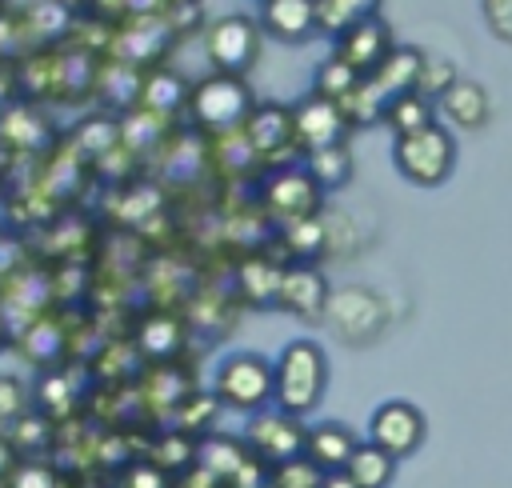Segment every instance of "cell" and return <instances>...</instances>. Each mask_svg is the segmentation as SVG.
<instances>
[{
  "label": "cell",
  "mask_w": 512,
  "mask_h": 488,
  "mask_svg": "<svg viewBox=\"0 0 512 488\" xmlns=\"http://www.w3.org/2000/svg\"><path fill=\"white\" fill-rule=\"evenodd\" d=\"M328 388V356L316 340H288L272 364V400L288 416H308Z\"/></svg>",
  "instance_id": "obj_1"
},
{
  "label": "cell",
  "mask_w": 512,
  "mask_h": 488,
  "mask_svg": "<svg viewBox=\"0 0 512 488\" xmlns=\"http://www.w3.org/2000/svg\"><path fill=\"white\" fill-rule=\"evenodd\" d=\"M392 164H396V172L404 180H412L420 188H436V184L448 180V172L456 164V144H452L448 128L428 124V128H416V132L396 136Z\"/></svg>",
  "instance_id": "obj_2"
},
{
  "label": "cell",
  "mask_w": 512,
  "mask_h": 488,
  "mask_svg": "<svg viewBox=\"0 0 512 488\" xmlns=\"http://www.w3.org/2000/svg\"><path fill=\"white\" fill-rule=\"evenodd\" d=\"M212 392L236 412H260L272 400V364L260 352H232L220 360Z\"/></svg>",
  "instance_id": "obj_3"
},
{
  "label": "cell",
  "mask_w": 512,
  "mask_h": 488,
  "mask_svg": "<svg viewBox=\"0 0 512 488\" xmlns=\"http://www.w3.org/2000/svg\"><path fill=\"white\" fill-rule=\"evenodd\" d=\"M188 112L208 132H232L248 116V88L240 76H224V72L204 76L188 92Z\"/></svg>",
  "instance_id": "obj_4"
},
{
  "label": "cell",
  "mask_w": 512,
  "mask_h": 488,
  "mask_svg": "<svg viewBox=\"0 0 512 488\" xmlns=\"http://www.w3.org/2000/svg\"><path fill=\"white\" fill-rule=\"evenodd\" d=\"M304 424L300 416H288L280 408H260L248 424H244V444L256 460H268L272 468L284 460L304 456Z\"/></svg>",
  "instance_id": "obj_5"
},
{
  "label": "cell",
  "mask_w": 512,
  "mask_h": 488,
  "mask_svg": "<svg viewBox=\"0 0 512 488\" xmlns=\"http://www.w3.org/2000/svg\"><path fill=\"white\" fill-rule=\"evenodd\" d=\"M324 320L332 324V332H336L340 340L364 344V340H372V336L384 328L388 308H384V300H380L372 288H360V284H356V288H340V292L328 296Z\"/></svg>",
  "instance_id": "obj_6"
},
{
  "label": "cell",
  "mask_w": 512,
  "mask_h": 488,
  "mask_svg": "<svg viewBox=\"0 0 512 488\" xmlns=\"http://www.w3.org/2000/svg\"><path fill=\"white\" fill-rule=\"evenodd\" d=\"M424 432H428L424 412L416 404H408V400H384L368 416V444L384 448L392 460L412 456L424 444Z\"/></svg>",
  "instance_id": "obj_7"
},
{
  "label": "cell",
  "mask_w": 512,
  "mask_h": 488,
  "mask_svg": "<svg viewBox=\"0 0 512 488\" xmlns=\"http://www.w3.org/2000/svg\"><path fill=\"white\" fill-rule=\"evenodd\" d=\"M332 56L344 60L360 80H368L392 56V32H388V24L380 16H364V20H356L352 28H344L336 36V52Z\"/></svg>",
  "instance_id": "obj_8"
},
{
  "label": "cell",
  "mask_w": 512,
  "mask_h": 488,
  "mask_svg": "<svg viewBox=\"0 0 512 488\" xmlns=\"http://www.w3.org/2000/svg\"><path fill=\"white\" fill-rule=\"evenodd\" d=\"M204 48H208V60H212L216 72L240 76L256 56V28H252L248 16H224L208 28Z\"/></svg>",
  "instance_id": "obj_9"
},
{
  "label": "cell",
  "mask_w": 512,
  "mask_h": 488,
  "mask_svg": "<svg viewBox=\"0 0 512 488\" xmlns=\"http://www.w3.org/2000/svg\"><path fill=\"white\" fill-rule=\"evenodd\" d=\"M264 204H268V212H276V216L288 220V224L308 220V216H316L320 184L308 176V168H280V172L264 184Z\"/></svg>",
  "instance_id": "obj_10"
},
{
  "label": "cell",
  "mask_w": 512,
  "mask_h": 488,
  "mask_svg": "<svg viewBox=\"0 0 512 488\" xmlns=\"http://www.w3.org/2000/svg\"><path fill=\"white\" fill-rule=\"evenodd\" d=\"M344 124H348V120H344L340 104H336V100H324V96H316V92L292 108V136H296L300 144H308L312 152L336 148L340 136H344Z\"/></svg>",
  "instance_id": "obj_11"
},
{
  "label": "cell",
  "mask_w": 512,
  "mask_h": 488,
  "mask_svg": "<svg viewBox=\"0 0 512 488\" xmlns=\"http://www.w3.org/2000/svg\"><path fill=\"white\" fill-rule=\"evenodd\" d=\"M0 144L8 152H40L52 144V124L44 116L40 104H28V100H12L4 112H0Z\"/></svg>",
  "instance_id": "obj_12"
},
{
  "label": "cell",
  "mask_w": 512,
  "mask_h": 488,
  "mask_svg": "<svg viewBox=\"0 0 512 488\" xmlns=\"http://www.w3.org/2000/svg\"><path fill=\"white\" fill-rule=\"evenodd\" d=\"M276 300L292 316L312 320V316H324V308H328V284H324V276L312 264H292V268L280 272Z\"/></svg>",
  "instance_id": "obj_13"
},
{
  "label": "cell",
  "mask_w": 512,
  "mask_h": 488,
  "mask_svg": "<svg viewBox=\"0 0 512 488\" xmlns=\"http://www.w3.org/2000/svg\"><path fill=\"white\" fill-rule=\"evenodd\" d=\"M356 444H360L356 432H352L348 424H340V420H320V424H312V428L304 432V456H308L324 476L344 472V464L352 460Z\"/></svg>",
  "instance_id": "obj_14"
},
{
  "label": "cell",
  "mask_w": 512,
  "mask_h": 488,
  "mask_svg": "<svg viewBox=\"0 0 512 488\" xmlns=\"http://www.w3.org/2000/svg\"><path fill=\"white\" fill-rule=\"evenodd\" d=\"M244 140L256 148V156H268L292 140V112L280 104H256L244 116Z\"/></svg>",
  "instance_id": "obj_15"
},
{
  "label": "cell",
  "mask_w": 512,
  "mask_h": 488,
  "mask_svg": "<svg viewBox=\"0 0 512 488\" xmlns=\"http://www.w3.org/2000/svg\"><path fill=\"white\" fill-rule=\"evenodd\" d=\"M260 24L280 40H304L316 28V0H264Z\"/></svg>",
  "instance_id": "obj_16"
},
{
  "label": "cell",
  "mask_w": 512,
  "mask_h": 488,
  "mask_svg": "<svg viewBox=\"0 0 512 488\" xmlns=\"http://www.w3.org/2000/svg\"><path fill=\"white\" fill-rule=\"evenodd\" d=\"M188 84L176 76V72H144V84H140V104L136 108H144V112H152V116H172V112H180L184 104H188Z\"/></svg>",
  "instance_id": "obj_17"
},
{
  "label": "cell",
  "mask_w": 512,
  "mask_h": 488,
  "mask_svg": "<svg viewBox=\"0 0 512 488\" xmlns=\"http://www.w3.org/2000/svg\"><path fill=\"white\" fill-rule=\"evenodd\" d=\"M344 476L352 480V488H388L392 476H396V460L384 448L360 440L356 452H352V460L344 464Z\"/></svg>",
  "instance_id": "obj_18"
},
{
  "label": "cell",
  "mask_w": 512,
  "mask_h": 488,
  "mask_svg": "<svg viewBox=\"0 0 512 488\" xmlns=\"http://www.w3.org/2000/svg\"><path fill=\"white\" fill-rule=\"evenodd\" d=\"M440 108L452 124L460 128H480L488 120V92L476 84V80H456L444 96H440Z\"/></svg>",
  "instance_id": "obj_19"
},
{
  "label": "cell",
  "mask_w": 512,
  "mask_h": 488,
  "mask_svg": "<svg viewBox=\"0 0 512 488\" xmlns=\"http://www.w3.org/2000/svg\"><path fill=\"white\" fill-rule=\"evenodd\" d=\"M424 68V56L420 52H408V48H392V56L376 68V76H368L376 84V92L384 96V104L396 96V92H408L416 88V76Z\"/></svg>",
  "instance_id": "obj_20"
},
{
  "label": "cell",
  "mask_w": 512,
  "mask_h": 488,
  "mask_svg": "<svg viewBox=\"0 0 512 488\" xmlns=\"http://www.w3.org/2000/svg\"><path fill=\"white\" fill-rule=\"evenodd\" d=\"M384 120H388V128H392L396 136H404V132H416V128H428V124H436V120H432V100H428V96H420L416 88H408V92H396V96L384 104Z\"/></svg>",
  "instance_id": "obj_21"
},
{
  "label": "cell",
  "mask_w": 512,
  "mask_h": 488,
  "mask_svg": "<svg viewBox=\"0 0 512 488\" xmlns=\"http://www.w3.org/2000/svg\"><path fill=\"white\" fill-rule=\"evenodd\" d=\"M136 344H140L144 356L164 360V356H172L180 348V324L172 316H148L140 324V332H136Z\"/></svg>",
  "instance_id": "obj_22"
},
{
  "label": "cell",
  "mask_w": 512,
  "mask_h": 488,
  "mask_svg": "<svg viewBox=\"0 0 512 488\" xmlns=\"http://www.w3.org/2000/svg\"><path fill=\"white\" fill-rule=\"evenodd\" d=\"M372 8H376V0H316V24L340 36L356 20L372 16Z\"/></svg>",
  "instance_id": "obj_23"
},
{
  "label": "cell",
  "mask_w": 512,
  "mask_h": 488,
  "mask_svg": "<svg viewBox=\"0 0 512 488\" xmlns=\"http://www.w3.org/2000/svg\"><path fill=\"white\" fill-rule=\"evenodd\" d=\"M360 84V76L344 64V60H336V56H328L320 68H316V96H324V100H344L352 88Z\"/></svg>",
  "instance_id": "obj_24"
},
{
  "label": "cell",
  "mask_w": 512,
  "mask_h": 488,
  "mask_svg": "<svg viewBox=\"0 0 512 488\" xmlns=\"http://www.w3.org/2000/svg\"><path fill=\"white\" fill-rule=\"evenodd\" d=\"M28 412H32V396H28L24 380L12 372H0V428L20 424Z\"/></svg>",
  "instance_id": "obj_25"
},
{
  "label": "cell",
  "mask_w": 512,
  "mask_h": 488,
  "mask_svg": "<svg viewBox=\"0 0 512 488\" xmlns=\"http://www.w3.org/2000/svg\"><path fill=\"white\" fill-rule=\"evenodd\" d=\"M308 176H312L320 188H336V184L348 176V152H344V144L312 152V160H308Z\"/></svg>",
  "instance_id": "obj_26"
},
{
  "label": "cell",
  "mask_w": 512,
  "mask_h": 488,
  "mask_svg": "<svg viewBox=\"0 0 512 488\" xmlns=\"http://www.w3.org/2000/svg\"><path fill=\"white\" fill-rule=\"evenodd\" d=\"M280 272H284V268H276V264H268V260H248V264L240 268V288H244L248 296H256V300H276Z\"/></svg>",
  "instance_id": "obj_27"
},
{
  "label": "cell",
  "mask_w": 512,
  "mask_h": 488,
  "mask_svg": "<svg viewBox=\"0 0 512 488\" xmlns=\"http://www.w3.org/2000/svg\"><path fill=\"white\" fill-rule=\"evenodd\" d=\"M324 472L308 460V456H296V460H284L272 468V484L276 488H324Z\"/></svg>",
  "instance_id": "obj_28"
},
{
  "label": "cell",
  "mask_w": 512,
  "mask_h": 488,
  "mask_svg": "<svg viewBox=\"0 0 512 488\" xmlns=\"http://www.w3.org/2000/svg\"><path fill=\"white\" fill-rule=\"evenodd\" d=\"M456 84V68L448 64V60H424V68H420V76H416V92L420 96H444L448 88Z\"/></svg>",
  "instance_id": "obj_29"
},
{
  "label": "cell",
  "mask_w": 512,
  "mask_h": 488,
  "mask_svg": "<svg viewBox=\"0 0 512 488\" xmlns=\"http://www.w3.org/2000/svg\"><path fill=\"white\" fill-rule=\"evenodd\" d=\"M12 488H64V484H60V476H56V468H52L48 460H40V456H24L20 468H16Z\"/></svg>",
  "instance_id": "obj_30"
},
{
  "label": "cell",
  "mask_w": 512,
  "mask_h": 488,
  "mask_svg": "<svg viewBox=\"0 0 512 488\" xmlns=\"http://www.w3.org/2000/svg\"><path fill=\"white\" fill-rule=\"evenodd\" d=\"M480 12H484V24L492 28V36L512 44V0H480Z\"/></svg>",
  "instance_id": "obj_31"
},
{
  "label": "cell",
  "mask_w": 512,
  "mask_h": 488,
  "mask_svg": "<svg viewBox=\"0 0 512 488\" xmlns=\"http://www.w3.org/2000/svg\"><path fill=\"white\" fill-rule=\"evenodd\" d=\"M20 460H24V452L12 444V436H8V432H0V488H12Z\"/></svg>",
  "instance_id": "obj_32"
},
{
  "label": "cell",
  "mask_w": 512,
  "mask_h": 488,
  "mask_svg": "<svg viewBox=\"0 0 512 488\" xmlns=\"http://www.w3.org/2000/svg\"><path fill=\"white\" fill-rule=\"evenodd\" d=\"M8 340H12V320L4 316V308H0V352L8 348Z\"/></svg>",
  "instance_id": "obj_33"
},
{
  "label": "cell",
  "mask_w": 512,
  "mask_h": 488,
  "mask_svg": "<svg viewBox=\"0 0 512 488\" xmlns=\"http://www.w3.org/2000/svg\"><path fill=\"white\" fill-rule=\"evenodd\" d=\"M164 4H176V8H184V4H192V0H164Z\"/></svg>",
  "instance_id": "obj_34"
},
{
  "label": "cell",
  "mask_w": 512,
  "mask_h": 488,
  "mask_svg": "<svg viewBox=\"0 0 512 488\" xmlns=\"http://www.w3.org/2000/svg\"><path fill=\"white\" fill-rule=\"evenodd\" d=\"M0 4H4V0H0Z\"/></svg>",
  "instance_id": "obj_35"
}]
</instances>
